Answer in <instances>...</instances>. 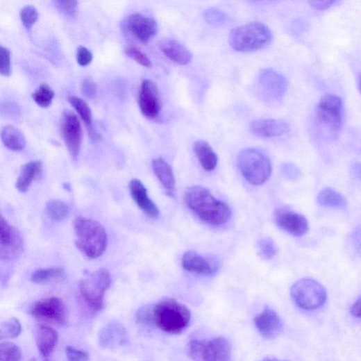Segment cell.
<instances>
[{
  "mask_svg": "<svg viewBox=\"0 0 361 361\" xmlns=\"http://www.w3.org/2000/svg\"><path fill=\"white\" fill-rule=\"evenodd\" d=\"M185 199L193 213L210 225H223L231 217L230 207L215 198L205 187L194 186L189 188L185 192Z\"/></svg>",
  "mask_w": 361,
  "mask_h": 361,
  "instance_id": "1",
  "label": "cell"
},
{
  "mask_svg": "<svg viewBox=\"0 0 361 361\" xmlns=\"http://www.w3.org/2000/svg\"><path fill=\"white\" fill-rule=\"evenodd\" d=\"M74 228L78 237L76 246L89 258H98L103 255L108 246V235L99 221L78 217L74 221Z\"/></svg>",
  "mask_w": 361,
  "mask_h": 361,
  "instance_id": "2",
  "label": "cell"
},
{
  "mask_svg": "<svg viewBox=\"0 0 361 361\" xmlns=\"http://www.w3.org/2000/svg\"><path fill=\"white\" fill-rule=\"evenodd\" d=\"M153 315L155 325L171 335L184 332L191 321L189 308L172 299H162L153 306Z\"/></svg>",
  "mask_w": 361,
  "mask_h": 361,
  "instance_id": "3",
  "label": "cell"
},
{
  "mask_svg": "<svg viewBox=\"0 0 361 361\" xmlns=\"http://www.w3.org/2000/svg\"><path fill=\"white\" fill-rule=\"evenodd\" d=\"M273 39V33L267 26L253 22L233 30L229 42L235 51L248 53L265 48Z\"/></svg>",
  "mask_w": 361,
  "mask_h": 361,
  "instance_id": "4",
  "label": "cell"
},
{
  "mask_svg": "<svg viewBox=\"0 0 361 361\" xmlns=\"http://www.w3.org/2000/svg\"><path fill=\"white\" fill-rule=\"evenodd\" d=\"M111 285V277L106 269L87 273L79 284L80 294L88 308L99 312L103 308L106 292Z\"/></svg>",
  "mask_w": 361,
  "mask_h": 361,
  "instance_id": "5",
  "label": "cell"
},
{
  "mask_svg": "<svg viewBox=\"0 0 361 361\" xmlns=\"http://www.w3.org/2000/svg\"><path fill=\"white\" fill-rule=\"evenodd\" d=\"M237 164L244 178L255 186L266 183L272 173V164L269 159L256 149H249L242 151Z\"/></svg>",
  "mask_w": 361,
  "mask_h": 361,
  "instance_id": "6",
  "label": "cell"
},
{
  "mask_svg": "<svg viewBox=\"0 0 361 361\" xmlns=\"http://www.w3.org/2000/svg\"><path fill=\"white\" fill-rule=\"evenodd\" d=\"M188 351L195 360L225 361L230 359L232 348L228 339L219 337L209 340L193 339Z\"/></svg>",
  "mask_w": 361,
  "mask_h": 361,
  "instance_id": "7",
  "label": "cell"
},
{
  "mask_svg": "<svg viewBox=\"0 0 361 361\" xmlns=\"http://www.w3.org/2000/svg\"><path fill=\"white\" fill-rule=\"evenodd\" d=\"M291 294L294 302L301 308L314 310L322 307L327 300L325 287L312 279H302L291 288Z\"/></svg>",
  "mask_w": 361,
  "mask_h": 361,
  "instance_id": "8",
  "label": "cell"
},
{
  "mask_svg": "<svg viewBox=\"0 0 361 361\" xmlns=\"http://www.w3.org/2000/svg\"><path fill=\"white\" fill-rule=\"evenodd\" d=\"M33 318L47 324L63 327L69 321V311L64 301L58 297H50L35 302L31 307Z\"/></svg>",
  "mask_w": 361,
  "mask_h": 361,
  "instance_id": "9",
  "label": "cell"
},
{
  "mask_svg": "<svg viewBox=\"0 0 361 361\" xmlns=\"http://www.w3.org/2000/svg\"><path fill=\"white\" fill-rule=\"evenodd\" d=\"M62 134L70 156L77 160L82 143V128L81 122L74 112L65 110L62 115Z\"/></svg>",
  "mask_w": 361,
  "mask_h": 361,
  "instance_id": "10",
  "label": "cell"
},
{
  "mask_svg": "<svg viewBox=\"0 0 361 361\" xmlns=\"http://www.w3.org/2000/svg\"><path fill=\"white\" fill-rule=\"evenodd\" d=\"M258 82L264 97L271 101H280L287 92V79L274 69L261 70Z\"/></svg>",
  "mask_w": 361,
  "mask_h": 361,
  "instance_id": "11",
  "label": "cell"
},
{
  "mask_svg": "<svg viewBox=\"0 0 361 361\" xmlns=\"http://www.w3.org/2000/svg\"><path fill=\"white\" fill-rule=\"evenodd\" d=\"M319 120L333 131L338 130L342 121V102L340 98L333 94L324 96L317 107Z\"/></svg>",
  "mask_w": 361,
  "mask_h": 361,
  "instance_id": "12",
  "label": "cell"
},
{
  "mask_svg": "<svg viewBox=\"0 0 361 361\" xmlns=\"http://www.w3.org/2000/svg\"><path fill=\"white\" fill-rule=\"evenodd\" d=\"M124 28L144 43L149 42L158 33L156 22L140 14L128 17L124 24Z\"/></svg>",
  "mask_w": 361,
  "mask_h": 361,
  "instance_id": "13",
  "label": "cell"
},
{
  "mask_svg": "<svg viewBox=\"0 0 361 361\" xmlns=\"http://www.w3.org/2000/svg\"><path fill=\"white\" fill-rule=\"evenodd\" d=\"M140 107L142 114L149 119L158 117L161 104L157 85L152 81L146 79L142 82L140 94Z\"/></svg>",
  "mask_w": 361,
  "mask_h": 361,
  "instance_id": "14",
  "label": "cell"
},
{
  "mask_svg": "<svg viewBox=\"0 0 361 361\" xmlns=\"http://www.w3.org/2000/svg\"><path fill=\"white\" fill-rule=\"evenodd\" d=\"M278 227L295 237H302L309 229L307 219L302 215L287 210H278L275 215Z\"/></svg>",
  "mask_w": 361,
  "mask_h": 361,
  "instance_id": "15",
  "label": "cell"
},
{
  "mask_svg": "<svg viewBox=\"0 0 361 361\" xmlns=\"http://www.w3.org/2000/svg\"><path fill=\"white\" fill-rule=\"evenodd\" d=\"M182 264L188 272L203 276H212L219 269V264L215 260L192 251L185 253Z\"/></svg>",
  "mask_w": 361,
  "mask_h": 361,
  "instance_id": "16",
  "label": "cell"
},
{
  "mask_svg": "<svg viewBox=\"0 0 361 361\" xmlns=\"http://www.w3.org/2000/svg\"><path fill=\"white\" fill-rule=\"evenodd\" d=\"M255 325L260 335L267 339L277 337L283 330V323L279 315L268 308L256 316Z\"/></svg>",
  "mask_w": 361,
  "mask_h": 361,
  "instance_id": "17",
  "label": "cell"
},
{
  "mask_svg": "<svg viewBox=\"0 0 361 361\" xmlns=\"http://www.w3.org/2000/svg\"><path fill=\"white\" fill-rule=\"evenodd\" d=\"M129 190L135 203L147 216L153 219L160 216L159 208L150 199L146 188L140 179L131 180Z\"/></svg>",
  "mask_w": 361,
  "mask_h": 361,
  "instance_id": "18",
  "label": "cell"
},
{
  "mask_svg": "<svg viewBox=\"0 0 361 361\" xmlns=\"http://www.w3.org/2000/svg\"><path fill=\"white\" fill-rule=\"evenodd\" d=\"M250 128L253 133L262 138L281 137L290 130L288 123L274 119L255 120Z\"/></svg>",
  "mask_w": 361,
  "mask_h": 361,
  "instance_id": "19",
  "label": "cell"
},
{
  "mask_svg": "<svg viewBox=\"0 0 361 361\" xmlns=\"http://www.w3.org/2000/svg\"><path fill=\"white\" fill-rule=\"evenodd\" d=\"M34 337L42 356H51L58 342V334L56 330L47 326L38 325L34 330Z\"/></svg>",
  "mask_w": 361,
  "mask_h": 361,
  "instance_id": "20",
  "label": "cell"
},
{
  "mask_svg": "<svg viewBox=\"0 0 361 361\" xmlns=\"http://www.w3.org/2000/svg\"><path fill=\"white\" fill-rule=\"evenodd\" d=\"M162 53L171 61L180 65H187L192 60V54L184 44L172 39H165L159 44Z\"/></svg>",
  "mask_w": 361,
  "mask_h": 361,
  "instance_id": "21",
  "label": "cell"
},
{
  "mask_svg": "<svg viewBox=\"0 0 361 361\" xmlns=\"http://www.w3.org/2000/svg\"><path fill=\"white\" fill-rule=\"evenodd\" d=\"M126 338L124 328L118 324H111L101 333L100 344L106 349H112L122 344Z\"/></svg>",
  "mask_w": 361,
  "mask_h": 361,
  "instance_id": "22",
  "label": "cell"
},
{
  "mask_svg": "<svg viewBox=\"0 0 361 361\" xmlns=\"http://www.w3.org/2000/svg\"><path fill=\"white\" fill-rule=\"evenodd\" d=\"M0 137L6 147L12 151H21L26 147V140L24 135L13 126L4 127L0 133Z\"/></svg>",
  "mask_w": 361,
  "mask_h": 361,
  "instance_id": "23",
  "label": "cell"
},
{
  "mask_svg": "<svg viewBox=\"0 0 361 361\" xmlns=\"http://www.w3.org/2000/svg\"><path fill=\"white\" fill-rule=\"evenodd\" d=\"M194 151L204 169L209 171L215 169L218 158L208 143L203 140L196 142L194 145Z\"/></svg>",
  "mask_w": 361,
  "mask_h": 361,
  "instance_id": "24",
  "label": "cell"
},
{
  "mask_svg": "<svg viewBox=\"0 0 361 361\" xmlns=\"http://www.w3.org/2000/svg\"><path fill=\"white\" fill-rule=\"evenodd\" d=\"M42 163L33 161L22 167L19 176L17 180V189L22 193L28 192L33 180L42 171Z\"/></svg>",
  "mask_w": 361,
  "mask_h": 361,
  "instance_id": "25",
  "label": "cell"
},
{
  "mask_svg": "<svg viewBox=\"0 0 361 361\" xmlns=\"http://www.w3.org/2000/svg\"><path fill=\"white\" fill-rule=\"evenodd\" d=\"M153 171L165 190L172 192L175 189V178L170 165L162 158L153 160Z\"/></svg>",
  "mask_w": 361,
  "mask_h": 361,
  "instance_id": "26",
  "label": "cell"
},
{
  "mask_svg": "<svg viewBox=\"0 0 361 361\" xmlns=\"http://www.w3.org/2000/svg\"><path fill=\"white\" fill-rule=\"evenodd\" d=\"M23 240L18 230L8 241L0 242V260H11L19 255L23 249Z\"/></svg>",
  "mask_w": 361,
  "mask_h": 361,
  "instance_id": "27",
  "label": "cell"
},
{
  "mask_svg": "<svg viewBox=\"0 0 361 361\" xmlns=\"http://www.w3.org/2000/svg\"><path fill=\"white\" fill-rule=\"evenodd\" d=\"M65 276V270L61 267L42 268L34 271L31 280L34 283L42 284L60 280Z\"/></svg>",
  "mask_w": 361,
  "mask_h": 361,
  "instance_id": "28",
  "label": "cell"
},
{
  "mask_svg": "<svg viewBox=\"0 0 361 361\" xmlns=\"http://www.w3.org/2000/svg\"><path fill=\"white\" fill-rule=\"evenodd\" d=\"M318 203L324 207L344 208L346 206L345 198L335 190L326 188L318 196Z\"/></svg>",
  "mask_w": 361,
  "mask_h": 361,
  "instance_id": "29",
  "label": "cell"
},
{
  "mask_svg": "<svg viewBox=\"0 0 361 361\" xmlns=\"http://www.w3.org/2000/svg\"><path fill=\"white\" fill-rule=\"evenodd\" d=\"M69 102L83 121L87 130L92 128L94 127L93 115L92 109H90L87 103L77 96H70Z\"/></svg>",
  "mask_w": 361,
  "mask_h": 361,
  "instance_id": "30",
  "label": "cell"
},
{
  "mask_svg": "<svg viewBox=\"0 0 361 361\" xmlns=\"http://www.w3.org/2000/svg\"><path fill=\"white\" fill-rule=\"evenodd\" d=\"M54 97L53 90L47 83H42L32 95L35 103L42 108H49L52 104Z\"/></svg>",
  "mask_w": 361,
  "mask_h": 361,
  "instance_id": "31",
  "label": "cell"
},
{
  "mask_svg": "<svg viewBox=\"0 0 361 361\" xmlns=\"http://www.w3.org/2000/svg\"><path fill=\"white\" fill-rule=\"evenodd\" d=\"M45 210L49 218L56 221L64 220L69 214V208L67 204L60 200L49 201L45 207Z\"/></svg>",
  "mask_w": 361,
  "mask_h": 361,
  "instance_id": "32",
  "label": "cell"
},
{
  "mask_svg": "<svg viewBox=\"0 0 361 361\" xmlns=\"http://www.w3.org/2000/svg\"><path fill=\"white\" fill-rule=\"evenodd\" d=\"M22 325L16 318L0 323V340L13 339L22 333Z\"/></svg>",
  "mask_w": 361,
  "mask_h": 361,
  "instance_id": "33",
  "label": "cell"
},
{
  "mask_svg": "<svg viewBox=\"0 0 361 361\" xmlns=\"http://www.w3.org/2000/svg\"><path fill=\"white\" fill-rule=\"evenodd\" d=\"M22 358L21 349L11 342L0 343V361H15Z\"/></svg>",
  "mask_w": 361,
  "mask_h": 361,
  "instance_id": "34",
  "label": "cell"
},
{
  "mask_svg": "<svg viewBox=\"0 0 361 361\" xmlns=\"http://www.w3.org/2000/svg\"><path fill=\"white\" fill-rule=\"evenodd\" d=\"M258 254L264 260L273 259L277 254L278 249L273 240L265 238L257 244Z\"/></svg>",
  "mask_w": 361,
  "mask_h": 361,
  "instance_id": "35",
  "label": "cell"
},
{
  "mask_svg": "<svg viewBox=\"0 0 361 361\" xmlns=\"http://www.w3.org/2000/svg\"><path fill=\"white\" fill-rule=\"evenodd\" d=\"M56 9L67 17H74L78 8V0H53Z\"/></svg>",
  "mask_w": 361,
  "mask_h": 361,
  "instance_id": "36",
  "label": "cell"
},
{
  "mask_svg": "<svg viewBox=\"0 0 361 361\" xmlns=\"http://www.w3.org/2000/svg\"><path fill=\"white\" fill-rule=\"evenodd\" d=\"M135 319L142 326L151 327L155 325L153 306L146 305L140 309L135 315Z\"/></svg>",
  "mask_w": 361,
  "mask_h": 361,
  "instance_id": "37",
  "label": "cell"
},
{
  "mask_svg": "<svg viewBox=\"0 0 361 361\" xmlns=\"http://www.w3.org/2000/svg\"><path fill=\"white\" fill-rule=\"evenodd\" d=\"M22 22L27 30H31L38 19L37 10L31 6L24 7L20 13Z\"/></svg>",
  "mask_w": 361,
  "mask_h": 361,
  "instance_id": "38",
  "label": "cell"
},
{
  "mask_svg": "<svg viewBox=\"0 0 361 361\" xmlns=\"http://www.w3.org/2000/svg\"><path fill=\"white\" fill-rule=\"evenodd\" d=\"M12 74L11 53L0 45V75L10 76Z\"/></svg>",
  "mask_w": 361,
  "mask_h": 361,
  "instance_id": "39",
  "label": "cell"
},
{
  "mask_svg": "<svg viewBox=\"0 0 361 361\" xmlns=\"http://www.w3.org/2000/svg\"><path fill=\"white\" fill-rule=\"evenodd\" d=\"M204 16L208 23L215 26H221L228 21L227 15L217 9H210L205 11Z\"/></svg>",
  "mask_w": 361,
  "mask_h": 361,
  "instance_id": "40",
  "label": "cell"
},
{
  "mask_svg": "<svg viewBox=\"0 0 361 361\" xmlns=\"http://www.w3.org/2000/svg\"><path fill=\"white\" fill-rule=\"evenodd\" d=\"M126 55L137 62L138 64L146 68L153 67L151 60L148 56L140 50L135 48H130L126 50Z\"/></svg>",
  "mask_w": 361,
  "mask_h": 361,
  "instance_id": "41",
  "label": "cell"
},
{
  "mask_svg": "<svg viewBox=\"0 0 361 361\" xmlns=\"http://www.w3.org/2000/svg\"><path fill=\"white\" fill-rule=\"evenodd\" d=\"M17 230L8 223L6 219L0 215V242L10 240Z\"/></svg>",
  "mask_w": 361,
  "mask_h": 361,
  "instance_id": "42",
  "label": "cell"
},
{
  "mask_svg": "<svg viewBox=\"0 0 361 361\" xmlns=\"http://www.w3.org/2000/svg\"><path fill=\"white\" fill-rule=\"evenodd\" d=\"M81 90L83 96L89 99H94L98 94V87L94 81L85 78L82 82Z\"/></svg>",
  "mask_w": 361,
  "mask_h": 361,
  "instance_id": "43",
  "label": "cell"
},
{
  "mask_svg": "<svg viewBox=\"0 0 361 361\" xmlns=\"http://www.w3.org/2000/svg\"><path fill=\"white\" fill-rule=\"evenodd\" d=\"M283 175L289 180H295L301 176L300 169L294 163L285 162L281 167Z\"/></svg>",
  "mask_w": 361,
  "mask_h": 361,
  "instance_id": "44",
  "label": "cell"
},
{
  "mask_svg": "<svg viewBox=\"0 0 361 361\" xmlns=\"http://www.w3.org/2000/svg\"><path fill=\"white\" fill-rule=\"evenodd\" d=\"M76 60L80 66L86 67L92 63L93 55L86 48L81 47L77 49Z\"/></svg>",
  "mask_w": 361,
  "mask_h": 361,
  "instance_id": "45",
  "label": "cell"
},
{
  "mask_svg": "<svg viewBox=\"0 0 361 361\" xmlns=\"http://www.w3.org/2000/svg\"><path fill=\"white\" fill-rule=\"evenodd\" d=\"M66 355L69 360L73 361H87L90 359L86 352L73 346L66 348Z\"/></svg>",
  "mask_w": 361,
  "mask_h": 361,
  "instance_id": "46",
  "label": "cell"
},
{
  "mask_svg": "<svg viewBox=\"0 0 361 361\" xmlns=\"http://www.w3.org/2000/svg\"><path fill=\"white\" fill-rule=\"evenodd\" d=\"M310 6L316 10H326L329 9L335 2V0H308Z\"/></svg>",
  "mask_w": 361,
  "mask_h": 361,
  "instance_id": "47",
  "label": "cell"
},
{
  "mask_svg": "<svg viewBox=\"0 0 361 361\" xmlns=\"http://www.w3.org/2000/svg\"><path fill=\"white\" fill-rule=\"evenodd\" d=\"M360 299H358V300L354 303L353 306L351 307V314L354 316V317L360 319Z\"/></svg>",
  "mask_w": 361,
  "mask_h": 361,
  "instance_id": "48",
  "label": "cell"
}]
</instances>
